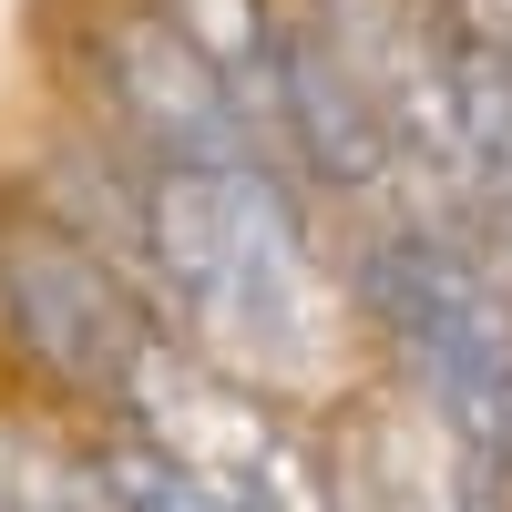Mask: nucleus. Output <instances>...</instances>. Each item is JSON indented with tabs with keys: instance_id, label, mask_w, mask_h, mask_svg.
<instances>
[{
	"instance_id": "423d86ee",
	"label": "nucleus",
	"mask_w": 512,
	"mask_h": 512,
	"mask_svg": "<svg viewBox=\"0 0 512 512\" xmlns=\"http://www.w3.org/2000/svg\"><path fill=\"white\" fill-rule=\"evenodd\" d=\"M0 512H113L103 482L82 472L72 420H41L21 400H0Z\"/></svg>"
},
{
	"instance_id": "20e7f679",
	"label": "nucleus",
	"mask_w": 512,
	"mask_h": 512,
	"mask_svg": "<svg viewBox=\"0 0 512 512\" xmlns=\"http://www.w3.org/2000/svg\"><path fill=\"white\" fill-rule=\"evenodd\" d=\"M72 113L134 164H256L267 134L236 113L216 62L154 11V0H93L72 11ZM277 164V154H267Z\"/></svg>"
},
{
	"instance_id": "f257e3e1",
	"label": "nucleus",
	"mask_w": 512,
	"mask_h": 512,
	"mask_svg": "<svg viewBox=\"0 0 512 512\" xmlns=\"http://www.w3.org/2000/svg\"><path fill=\"white\" fill-rule=\"evenodd\" d=\"M134 297L205 369L318 410L359 379V318L287 164H134Z\"/></svg>"
},
{
	"instance_id": "7ed1b4c3",
	"label": "nucleus",
	"mask_w": 512,
	"mask_h": 512,
	"mask_svg": "<svg viewBox=\"0 0 512 512\" xmlns=\"http://www.w3.org/2000/svg\"><path fill=\"white\" fill-rule=\"evenodd\" d=\"M154 308L103 246H82L21 175H0V400L41 420H113L154 349Z\"/></svg>"
},
{
	"instance_id": "39448f33",
	"label": "nucleus",
	"mask_w": 512,
	"mask_h": 512,
	"mask_svg": "<svg viewBox=\"0 0 512 512\" xmlns=\"http://www.w3.org/2000/svg\"><path fill=\"white\" fill-rule=\"evenodd\" d=\"M164 21H175L205 62H216V82L236 93V113L267 134L277 154V72H287V0H154Z\"/></svg>"
},
{
	"instance_id": "f03ea898",
	"label": "nucleus",
	"mask_w": 512,
	"mask_h": 512,
	"mask_svg": "<svg viewBox=\"0 0 512 512\" xmlns=\"http://www.w3.org/2000/svg\"><path fill=\"white\" fill-rule=\"evenodd\" d=\"M338 287H349L359 349L431 431L512 482V287L502 267L431 216H359L338 226Z\"/></svg>"
},
{
	"instance_id": "0eeeda50",
	"label": "nucleus",
	"mask_w": 512,
	"mask_h": 512,
	"mask_svg": "<svg viewBox=\"0 0 512 512\" xmlns=\"http://www.w3.org/2000/svg\"><path fill=\"white\" fill-rule=\"evenodd\" d=\"M82 472L103 482V502L113 512H236L216 482H195L175 451H154L144 431H123V420H82Z\"/></svg>"
}]
</instances>
